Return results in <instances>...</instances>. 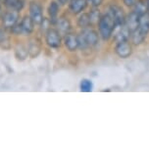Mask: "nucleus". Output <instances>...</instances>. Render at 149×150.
<instances>
[{
	"label": "nucleus",
	"instance_id": "1",
	"mask_svg": "<svg viewBox=\"0 0 149 150\" xmlns=\"http://www.w3.org/2000/svg\"><path fill=\"white\" fill-rule=\"evenodd\" d=\"M99 33L90 28L81 30V32L78 35V49L88 50L89 48L95 47L99 42Z\"/></svg>",
	"mask_w": 149,
	"mask_h": 150
},
{
	"label": "nucleus",
	"instance_id": "2",
	"mask_svg": "<svg viewBox=\"0 0 149 150\" xmlns=\"http://www.w3.org/2000/svg\"><path fill=\"white\" fill-rule=\"evenodd\" d=\"M98 26V33H99L100 38L103 40H109L113 35L115 29H116L117 25L114 22L113 18L109 13L104 14L100 17L99 21L97 23Z\"/></svg>",
	"mask_w": 149,
	"mask_h": 150
},
{
	"label": "nucleus",
	"instance_id": "3",
	"mask_svg": "<svg viewBox=\"0 0 149 150\" xmlns=\"http://www.w3.org/2000/svg\"><path fill=\"white\" fill-rule=\"evenodd\" d=\"M43 36H44V43L49 48H51V49H58V48H60L62 46L63 38H62V33L59 32L57 28L50 27L43 33Z\"/></svg>",
	"mask_w": 149,
	"mask_h": 150
},
{
	"label": "nucleus",
	"instance_id": "4",
	"mask_svg": "<svg viewBox=\"0 0 149 150\" xmlns=\"http://www.w3.org/2000/svg\"><path fill=\"white\" fill-rule=\"evenodd\" d=\"M28 15H29L36 27H39L42 21L44 20L43 6L38 0H30L28 3Z\"/></svg>",
	"mask_w": 149,
	"mask_h": 150
},
{
	"label": "nucleus",
	"instance_id": "5",
	"mask_svg": "<svg viewBox=\"0 0 149 150\" xmlns=\"http://www.w3.org/2000/svg\"><path fill=\"white\" fill-rule=\"evenodd\" d=\"M21 17L22 16L20 12H17V11L14 10L5 9L1 18H0V26L3 27L5 30L9 32L14 26H16L20 22Z\"/></svg>",
	"mask_w": 149,
	"mask_h": 150
},
{
	"label": "nucleus",
	"instance_id": "6",
	"mask_svg": "<svg viewBox=\"0 0 149 150\" xmlns=\"http://www.w3.org/2000/svg\"><path fill=\"white\" fill-rule=\"evenodd\" d=\"M19 26L22 32V36H25V38H30L35 32V24L28 14H25L21 17Z\"/></svg>",
	"mask_w": 149,
	"mask_h": 150
},
{
	"label": "nucleus",
	"instance_id": "7",
	"mask_svg": "<svg viewBox=\"0 0 149 150\" xmlns=\"http://www.w3.org/2000/svg\"><path fill=\"white\" fill-rule=\"evenodd\" d=\"M29 39L26 41L28 46V51H29V57L32 59L36 58L41 53L42 50V43L37 36H30Z\"/></svg>",
	"mask_w": 149,
	"mask_h": 150
},
{
	"label": "nucleus",
	"instance_id": "8",
	"mask_svg": "<svg viewBox=\"0 0 149 150\" xmlns=\"http://www.w3.org/2000/svg\"><path fill=\"white\" fill-rule=\"evenodd\" d=\"M108 13L110 14L111 17L113 18L114 22L116 23L117 26H123L125 24V20H126V15L125 12H124L123 8L120 7L119 5L113 4L109 7V11Z\"/></svg>",
	"mask_w": 149,
	"mask_h": 150
},
{
	"label": "nucleus",
	"instance_id": "9",
	"mask_svg": "<svg viewBox=\"0 0 149 150\" xmlns=\"http://www.w3.org/2000/svg\"><path fill=\"white\" fill-rule=\"evenodd\" d=\"M59 12H60V4L56 0H51L46 8V13L53 27H55L56 22L59 18Z\"/></svg>",
	"mask_w": 149,
	"mask_h": 150
},
{
	"label": "nucleus",
	"instance_id": "10",
	"mask_svg": "<svg viewBox=\"0 0 149 150\" xmlns=\"http://www.w3.org/2000/svg\"><path fill=\"white\" fill-rule=\"evenodd\" d=\"M88 0H69L68 10L72 15H80L88 7Z\"/></svg>",
	"mask_w": 149,
	"mask_h": 150
},
{
	"label": "nucleus",
	"instance_id": "11",
	"mask_svg": "<svg viewBox=\"0 0 149 150\" xmlns=\"http://www.w3.org/2000/svg\"><path fill=\"white\" fill-rule=\"evenodd\" d=\"M14 55L15 58L20 62L27 60L29 57V51H28L27 42L20 40L14 45Z\"/></svg>",
	"mask_w": 149,
	"mask_h": 150
},
{
	"label": "nucleus",
	"instance_id": "12",
	"mask_svg": "<svg viewBox=\"0 0 149 150\" xmlns=\"http://www.w3.org/2000/svg\"><path fill=\"white\" fill-rule=\"evenodd\" d=\"M63 43L69 52H76L78 49V35H75L72 32L65 33V36L63 38Z\"/></svg>",
	"mask_w": 149,
	"mask_h": 150
},
{
	"label": "nucleus",
	"instance_id": "13",
	"mask_svg": "<svg viewBox=\"0 0 149 150\" xmlns=\"http://www.w3.org/2000/svg\"><path fill=\"white\" fill-rule=\"evenodd\" d=\"M115 52L120 58L126 59L130 57L133 53V48H131V43L129 40L126 41H120L117 42V45L115 47Z\"/></svg>",
	"mask_w": 149,
	"mask_h": 150
},
{
	"label": "nucleus",
	"instance_id": "14",
	"mask_svg": "<svg viewBox=\"0 0 149 150\" xmlns=\"http://www.w3.org/2000/svg\"><path fill=\"white\" fill-rule=\"evenodd\" d=\"M5 9L14 10L22 13L27 5V0H1Z\"/></svg>",
	"mask_w": 149,
	"mask_h": 150
},
{
	"label": "nucleus",
	"instance_id": "15",
	"mask_svg": "<svg viewBox=\"0 0 149 150\" xmlns=\"http://www.w3.org/2000/svg\"><path fill=\"white\" fill-rule=\"evenodd\" d=\"M12 38L10 33L0 26V49L2 50H10L13 47Z\"/></svg>",
	"mask_w": 149,
	"mask_h": 150
},
{
	"label": "nucleus",
	"instance_id": "16",
	"mask_svg": "<svg viewBox=\"0 0 149 150\" xmlns=\"http://www.w3.org/2000/svg\"><path fill=\"white\" fill-rule=\"evenodd\" d=\"M139 21H140V16L137 13H136L134 11H133L131 13L129 14L126 17L125 20V26L128 28L129 30L131 32V33L134 32L136 30L138 29L139 27Z\"/></svg>",
	"mask_w": 149,
	"mask_h": 150
},
{
	"label": "nucleus",
	"instance_id": "17",
	"mask_svg": "<svg viewBox=\"0 0 149 150\" xmlns=\"http://www.w3.org/2000/svg\"><path fill=\"white\" fill-rule=\"evenodd\" d=\"M55 27H57L59 32L61 33H68L72 30V24L70 20L66 17H59L57 22H56Z\"/></svg>",
	"mask_w": 149,
	"mask_h": 150
},
{
	"label": "nucleus",
	"instance_id": "18",
	"mask_svg": "<svg viewBox=\"0 0 149 150\" xmlns=\"http://www.w3.org/2000/svg\"><path fill=\"white\" fill-rule=\"evenodd\" d=\"M77 25L81 30L90 28L92 26V23H91L90 16H89V13H84V12L81 13L77 20Z\"/></svg>",
	"mask_w": 149,
	"mask_h": 150
},
{
	"label": "nucleus",
	"instance_id": "19",
	"mask_svg": "<svg viewBox=\"0 0 149 150\" xmlns=\"http://www.w3.org/2000/svg\"><path fill=\"white\" fill-rule=\"evenodd\" d=\"M131 32L129 30V29L126 28L125 25H123V26H121V30L118 32V33L115 36V38H116V41L117 42H120V41H126L129 40L131 38Z\"/></svg>",
	"mask_w": 149,
	"mask_h": 150
},
{
	"label": "nucleus",
	"instance_id": "20",
	"mask_svg": "<svg viewBox=\"0 0 149 150\" xmlns=\"http://www.w3.org/2000/svg\"><path fill=\"white\" fill-rule=\"evenodd\" d=\"M138 30L145 35L149 33V13H146L144 15L140 16L139 27Z\"/></svg>",
	"mask_w": 149,
	"mask_h": 150
},
{
	"label": "nucleus",
	"instance_id": "21",
	"mask_svg": "<svg viewBox=\"0 0 149 150\" xmlns=\"http://www.w3.org/2000/svg\"><path fill=\"white\" fill-rule=\"evenodd\" d=\"M133 7H134L133 11L138 14L139 16H142L147 13V2L139 0V1L136 2V4L133 5Z\"/></svg>",
	"mask_w": 149,
	"mask_h": 150
},
{
	"label": "nucleus",
	"instance_id": "22",
	"mask_svg": "<svg viewBox=\"0 0 149 150\" xmlns=\"http://www.w3.org/2000/svg\"><path fill=\"white\" fill-rule=\"evenodd\" d=\"M93 89V83L88 79H83L80 83V90L83 92H90Z\"/></svg>",
	"mask_w": 149,
	"mask_h": 150
},
{
	"label": "nucleus",
	"instance_id": "23",
	"mask_svg": "<svg viewBox=\"0 0 149 150\" xmlns=\"http://www.w3.org/2000/svg\"><path fill=\"white\" fill-rule=\"evenodd\" d=\"M88 13H89V16H90V19H91L92 26H93L94 24H97L98 21H99V19H100V17H101L99 10H97L96 8L93 7V9Z\"/></svg>",
	"mask_w": 149,
	"mask_h": 150
},
{
	"label": "nucleus",
	"instance_id": "24",
	"mask_svg": "<svg viewBox=\"0 0 149 150\" xmlns=\"http://www.w3.org/2000/svg\"><path fill=\"white\" fill-rule=\"evenodd\" d=\"M88 3L90 4L92 7L98 8L101 4L103 3V0H88Z\"/></svg>",
	"mask_w": 149,
	"mask_h": 150
},
{
	"label": "nucleus",
	"instance_id": "25",
	"mask_svg": "<svg viewBox=\"0 0 149 150\" xmlns=\"http://www.w3.org/2000/svg\"><path fill=\"white\" fill-rule=\"evenodd\" d=\"M124 4L128 7H133V5L136 4V0H123Z\"/></svg>",
	"mask_w": 149,
	"mask_h": 150
},
{
	"label": "nucleus",
	"instance_id": "26",
	"mask_svg": "<svg viewBox=\"0 0 149 150\" xmlns=\"http://www.w3.org/2000/svg\"><path fill=\"white\" fill-rule=\"evenodd\" d=\"M56 1H57L60 5H65L66 3H68L69 0H56Z\"/></svg>",
	"mask_w": 149,
	"mask_h": 150
},
{
	"label": "nucleus",
	"instance_id": "27",
	"mask_svg": "<svg viewBox=\"0 0 149 150\" xmlns=\"http://www.w3.org/2000/svg\"><path fill=\"white\" fill-rule=\"evenodd\" d=\"M4 10H3V5H2V2L0 1V18H1L2 14H3Z\"/></svg>",
	"mask_w": 149,
	"mask_h": 150
},
{
	"label": "nucleus",
	"instance_id": "28",
	"mask_svg": "<svg viewBox=\"0 0 149 150\" xmlns=\"http://www.w3.org/2000/svg\"><path fill=\"white\" fill-rule=\"evenodd\" d=\"M147 13H149V0H147Z\"/></svg>",
	"mask_w": 149,
	"mask_h": 150
}]
</instances>
